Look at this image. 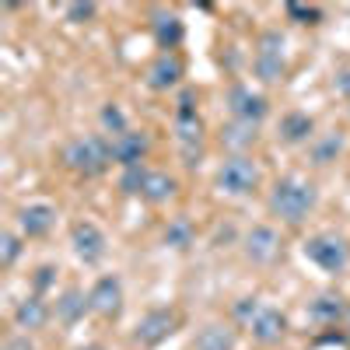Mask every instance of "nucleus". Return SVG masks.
Segmentation results:
<instances>
[{
  "instance_id": "4be33fe9",
  "label": "nucleus",
  "mask_w": 350,
  "mask_h": 350,
  "mask_svg": "<svg viewBox=\"0 0 350 350\" xmlns=\"http://www.w3.org/2000/svg\"><path fill=\"white\" fill-rule=\"evenodd\" d=\"M175 193H179L175 175H168L165 168H148V179H144V189H140V200H144V203L161 207V203H168Z\"/></svg>"
},
{
  "instance_id": "a211bd4d",
  "label": "nucleus",
  "mask_w": 350,
  "mask_h": 350,
  "mask_svg": "<svg viewBox=\"0 0 350 350\" xmlns=\"http://www.w3.org/2000/svg\"><path fill=\"white\" fill-rule=\"evenodd\" d=\"M183 74H186V67H183V60H179V53H161L158 60L148 67V88L151 92H172L175 84L183 81Z\"/></svg>"
},
{
  "instance_id": "5701e85b",
  "label": "nucleus",
  "mask_w": 350,
  "mask_h": 350,
  "mask_svg": "<svg viewBox=\"0 0 350 350\" xmlns=\"http://www.w3.org/2000/svg\"><path fill=\"white\" fill-rule=\"evenodd\" d=\"M343 148H347V137H343L340 130L319 133V137L308 144V161H312L315 168H326V165H333V161L343 154Z\"/></svg>"
},
{
  "instance_id": "473e14b6",
  "label": "nucleus",
  "mask_w": 350,
  "mask_h": 350,
  "mask_svg": "<svg viewBox=\"0 0 350 350\" xmlns=\"http://www.w3.org/2000/svg\"><path fill=\"white\" fill-rule=\"evenodd\" d=\"M333 88L340 95H350V70H340L336 77H333Z\"/></svg>"
},
{
  "instance_id": "2f4dec72",
  "label": "nucleus",
  "mask_w": 350,
  "mask_h": 350,
  "mask_svg": "<svg viewBox=\"0 0 350 350\" xmlns=\"http://www.w3.org/2000/svg\"><path fill=\"white\" fill-rule=\"evenodd\" d=\"M4 350H36V347H32V340H28V333H11L4 340Z\"/></svg>"
},
{
  "instance_id": "dca6fc26",
  "label": "nucleus",
  "mask_w": 350,
  "mask_h": 350,
  "mask_svg": "<svg viewBox=\"0 0 350 350\" xmlns=\"http://www.w3.org/2000/svg\"><path fill=\"white\" fill-rule=\"evenodd\" d=\"M56 224V207L53 203H28L18 211V231L25 239H46Z\"/></svg>"
},
{
  "instance_id": "6e6552de",
  "label": "nucleus",
  "mask_w": 350,
  "mask_h": 350,
  "mask_svg": "<svg viewBox=\"0 0 350 350\" xmlns=\"http://www.w3.org/2000/svg\"><path fill=\"white\" fill-rule=\"evenodd\" d=\"M242 256L252 267H273L284 256V239L273 224H252L242 235Z\"/></svg>"
},
{
  "instance_id": "0eeeda50",
  "label": "nucleus",
  "mask_w": 350,
  "mask_h": 350,
  "mask_svg": "<svg viewBox=\"0 0 350 350\" xmlns=\"http://www.w3.org/2000/svg\"><path fill=\"white\" fill-rule=\"evenodd\" d=\"M252 74L262 84H280L287 77V60H284V36L280 32H262L256 39L252 53Z\"/></svg>"
},
{
  "instance_id": "f03ea898",
  "label": "nucleus",
  "mask_w": 350,
  "mask_h": 350,
  "mask_svg": "<svg viewBox=\"0 0 350 350\" xmlns=\"http://www.w3.org/2000/svg\"><path fill=\"white\" fill-rule=\"evenodd\" d=\"M231 319H235V323L252 336V343H259V347H273L287 336V315L262 298H239L231 305Z\"/></svg>"
},
{
  "instance_id": "ddd939ff",
  "label": "nucleus",
  "mask_w": 350,
  "mask_h": 350,
  "mask_svg": "<svg viewBox=\"0 0 350 350\" xmlns=\"http://www.w3.org/2000/svg\"><path fill=\"white\" fill-rule=\"evenodd\" d=\"M11 319H14L18 333H39V329H46V326H49V319H53V305H49L42 295H28V298H21V301L14 305Z\"/></svg>"
},
{
  "instance_id": "9d476101",
  "label": "nucleus",
  "mask_w": 350,
  "mask_h": 350,
  "mask_svg": "<svg viewBox=\"0 0 350 350\" xmlns=\"http://www.w3.org/2000/svg\"><path fill=\"white\" fill-rule=\"evenodd\" d=\"M228 112H231V120L259 126L270 116V102L262 92H252V84H231L228 88Z\"/></svg>"
},
{
  "instance_id": "7ed1b4c3",
  "label": "nucleus",
  "mask_w": 350,
  "mask_h": 350,
  "mask_svg": "<svg viewBox=\"0 0 350 350\" xmlns=\"http://www.w3.org/2000/svg\"><path fill=\"white\" fill-rule=\"evenodd\" d=\"M64 165L74 172V175H84V179H95L102 175L112 161V140L105 133H84V137H74L67 148H64Z\"/></svg>"
},
{
  "instance_id": "c85d7f7f",
  "label": "nucleus",
  "mask_w": 350,
  "mask_h": 350,
  "mask_svg": "<svg viewBox=\"0 0 350 350\" xmlns=\"http://www.w3.org/2000/svg\"><path fill=\"white\" fill-rule=\"evenodd\" d=\"M56 277H60V270H56L53 262H42V267H36V273H32V295H42V298H46V291L56 287Z\"/></svg>"
},
{
  "instance_id": "72a5a7b5",
  "label": "nucleus",
  "mask_w": 350,
  "mask_h": 350,
  "mask_svg": "<svg viewBox=\"0 0 350 350\" xmlns=\"http://www.w3.org/2000/svg\"><path fill=\"white\" fill-rule=\"evenodd\" d=\"M77 350H105L102 343H84V347H77Z\"/></svg>"
},
{
  "instance_id": "f8f14e48",
  "label": "nucleus",
  "mask_w": 350,
  "mask_h": 350,
  "mask_svg": "<svg viewBox=\"0 0 350 350\" xmlns=\"http://www.w3.org/2000/svg\"><path fill=\"white\" fill-rule=\"evenodd\" d=\"M175 140H179L183 161L189 168L200 165V154H203V120L196 116V109H179V112H175Z\"/></svg>"
},
{
  "instance_id": "393cba45",
  "label": "nucleus",
  "mask_w": 350,
  "mask_h": 350,
  "mask_svg": "<svg viewBox=\"0 0 350 350\" xmlns=\"http://www.w3.org/2000/svg\"><path fill=\"white\" fill-rule=\"evenodd\" d=\"M196 242V228H193V221L189 217H172L168 224H165V245H172V249H189Z\"/></svg>"
},
{
  "instance_id": "a878e982",
  "label": "nucleus",
  "mask_w": 350,
  "mask_h": 350,
  "mask_svg": "<svg viewBox=\"0 0 350 350\" xmlns=\"http://www.w3.org/2000/svg\"><path fill=\"white\" fill-rule=\"evenodd\" d=\"M98 123H102V133H109V140L130 130V120H126V112H123L120 102H105L102 112H98Z\"/></svg>"
},
{
  "instance_id": "39448f33",
  "label": "nucleus",
  "mask_w": 350,
  "mask_h": 350,
  "mask_svg": "<svg viewBox=\"0 0 350 350\" xmlns=\"http://www.w3.org/2000/svg\"><path fill=\"white\" fill-rule=\"evenodd\" d=\"M183 326V312L175 308V305H158V308H148L140 315V323L133 326V343L140 350H154L161 347L168 336H175V329Z\"/></svg>"
},
{
  "instance_id": "f704fd0d",
  "label": "nucleus",
  "mask_w": 350,
  "mask_h": 350,
  "mask_svg": "<svg viewBox=\"0 0 350 350\" xmlns=\"http://www.w3.org/2000/svg\"><path fill=\"white\" fill-rule=\"evenodd\" d=\"M343 329H347V336H350V305H347V319H343Z\"/></svg>"
},
{
  "instance_id": "2eb2a0df",
  "label": "nucleus",
  "mask_w": 350,
  "mask_h": 350,
  "mask_svg": "<svg viewBox=\"0 0 350 350\" xmlns=\"http://www.w3.org/2000/svg\"><path fill=\"white\" fill-rule=\"evenodd\" d=\"M347 305L350 301L340 295V291H319V295L308 301L305 315L312 319L315 326H336V323L347 319Z\"/></svg>"
},
{
  "instance_id": "aec40b11",
  "label": "nucleus",
  "mask_w": 350,
  "mask_h": 350,
  "mask_svg": "<svg viewBox=\"0 0 350 350\" xmlns=\"http://www.w3.org/2000/svg\"><path fill=\"white\" fill-rule=\"evenodd\" d=\"M151 36H154V46H158L161 53H175V49L183 46V39H186V25H183L179 14L161 11V14H154V21H151Z\"/></svg>"
},
{
  "instance_id": "9b49d317",
  "label": "nucleus",
  "mask_w": 350,
  "mask_h": 350,
  "mask_svg": "<svg viewBox=\"0 0 350 350\" xmlns=\"http://www.w3.org/2000/svg\"><path fill=\"white\" fill-rule=\"evenodd\" d=\"M70 249L84 267H98V262L105 259V252H109V239L95 221H77L70 228Z\"/></svg>"
},
{
  "instance_id": "7c9ffc66",
  "label": "nucleus",
  "mask_w": 350,
  "mask_h": 350,
  "mask_svg": "<svg viewBox=\"0 0 350 350\" xmlns=\"http://www.w3.org/2000/svg\"><path fill=\"white\" fill-rule=\"evenodd\" d=\"M95 11H98L95 4H70V8H67V18H70V21H92Z\"/></svg>"
},
{
  "instance_id": "f257e3e1",
  "label": "nucleus",
  "mask_w": 350,
  "mask_h": 350,
  "mask_svg": "<svg viewBox=\"0 0 350 350\" xmlns=\"http://www.w3.org/2000/svg\"><path fill=\"white\" fill-rule=\"evenodd\" d=\"M267 207L270 214L287 224V228H298L312 217V211L319 207V189L312 179L305 175H280V179L270 186V196H267Z\"/></svg>"
},
{
  "instance_id": "6ab92c4d",
  "label": "nucleus",
  "mask_w": 350,
  "mask_h": 350,
  "mask_svg": "<svg viewBox=\"0 0 350 350\" xmlns=\"http://www.w3.org/2000/svg\"><path fill=\"white\" fill-rule=\"evenodd\" d=\"M239 347V329L231 323H207L193 333L189 350H235Z\"/></svg>"
},
{
  "instance_id": "423d86ee",
  "label": "nucleus",
  "mask_w": 350,
  "mask_h": 350,
  "mask_svg": "<svg viewBox=\"0 0 350 350\" xmlns=\"http://www.w3.org/2000/svg\"><path fill=\"white\" fill-rule=\"evenodd\" d=\"M301 252L323 273H343L350 267V245H347L343 235H336V231H319V235H312L301 245Z\"/></svg>"
},
{
  "instance_id": "4468645a",
  "label": "nucleus",
  "mask_w": 350,
  "mask_h": 350,
  "mask_svg": "<svg viewBox=\"0 0 350 350\" xmlns=\"http://www.w3.org/2000/svg\"><path fill=\"white\" fill-rule=\"evenodd\" d=\"M151 151V137L144 130H126L120 137H112V161L120 168H133V165H144Z\"/></svg>"
},
{
  "instance_id": "f3484780",
  "label": "nucleus",
  "mask_w": 350,
  "mask_h": 350,
  "mask_svg": "<svg viewBox=\"0 0 350 350\" xmlns=\"http://www.w3.org/2000/svg\"><path fill=\"white\" fill-rule=\"evenodd\" d=\"M88 312H92V305H88V291H81V287H64L53 301V319L67 329L77 326Z\"/></svg>"
},
{
  "instance_id": "b1692460",
  "label": "nucleus",
  "mask_w": 350,
  "mask_h": 350,
  "mask_svg": "<svg viewBox=\"0 0 350 350\" xmlns=\"http://www.w3.org/2000/svg\"><path fill=\"white\" fill-rule=\"evenodd\" d=\"M259 126H252V123H239V120H231L228 126H221V148L228 151V154H249L252 151V144H256V133Z\"/></svg>"
},
{
  "instance_id": "20e7f679",
  "label": "nucleus",
  "mask_w": 350,
  "mask_h": 350,
  "mask_svg": "<svg viewBox=\"0 0 350 350\" xmlns=\"http://www.w3.org/2000/svg\"><path fill=\"white\" fill-rule=\"evenodd\" d=\"M262 183V168L252 154H228L217 172H214V186L221 196H252Z\"/></svg>"
},
{
  "instance_id": "1a4fd4ad",
  "label": "nucleus",
  "mask_w": 350,
  "mask_h": 350,
  "mask_svg": "<svg viewBox=\"0 0 350 350\" xmlns=\"http://www.w3.org/2000/svg\"><path fill=\"white\" fill-rule=\"evenodd\" d=\"M88 305H92V315L105 319V323H116V319L123 315V305H126L123 280L116 277V273L98 277L92 287H88Z\"/></svg>"
},
{
  "instance_id": "bb28decb",
  "label": "nucleus",
  "mask_w": 350,
  "mask_h": 350,
  "mask_svg": "<svg viewBox=\"0 0 350 350\" xmlns=\"http://www.w3.org/2000/svg\"><path fill=\"white\" fill-rule=\"evenodd\" d=\"M21 252H25V235L21 231H11V228L0 231V267L11 270L14 262L21 259Z\"/></svg>"
},
{
  "instance_id": "cd10ccee",
  "label": "nucleus",
  "mask_w": 350,
  "mask_h": 350,
  "mask_svg": "<svg viewBox=\"0 0 350 350\" xmlns=\"http://www.w3.org/2000/svg\"><path fill=\"white\" fill-rule=\"evenodd\" d=\"M144 179H148V165H133V168H123V175H120V189H123L126 196H140V189H144Z\"/></svg>"
},
{
  "instance_id": "c756f323",
  "label": "nucleus",
  "mask_w": 350,
  "mask_h": 350,
  "mask_svg": "<svg viewBox=\"0 0 350 350\" xmlns=\"http://www.w3.org/2000/svg\"><path fill=\"white\" fill-rule=\"evenodd\" d=\"M284 14L298 25H319L323 21V11L312 8V4H284Z\"/></svg>"
},
{
  "instance_id": "412c9836",
  "label": "nucleus",
  "mask_w": 350,
  "mask_h": 350,
  "mask_svg": "<svg viewBox=\"0 0 350 350\" xmlns=\"http://www.w3.org/2000/svg\"><path fill=\"white\" fill-rule=\"evenodd\" d=\"M277 137L284 144H312L315 140V120H312L308 112H301V109H291V112L280 116Z\"/></svg>"
}]
</instances>
